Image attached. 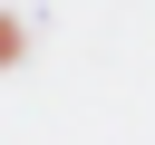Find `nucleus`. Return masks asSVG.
I'll return each instance as SVG.
<instances>
[{"instance_id": "f257e3e1", "label": "nucleus", "mask_w": 155, "mask_h": 145, "mask_svg": "<svg viewBox=\"0 0 155 145\" xmlns=\"http://www.w3.org/2000/svg\"><path fill=\"white\" fill-rule=\"evenodd\" d=\"M19 58H29V29H19V19L0 10V68H19Z\"/></svg>"}]
</instances>
